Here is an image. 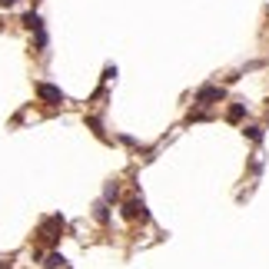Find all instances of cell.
<instances>
[{"label":"cell","mask_w":269,"mask_h":269,"mask_svg":"<svg viewBox=\"0 0 269 269\" xmlns=\"http://www.w3.org/2000/svg\"><path fill=\"white\" fill-rule=\"evenodd\" d=\"M60 233H63V216H50L43 226H40V243H57L60 239Z\"/></svg>","instance_id":"1"},{"label":"cell","mask_w":269,"mask_h":269,"mask_svg":"<svg viewBox=\"0 0 269 269\" xmlns=\"http://www.w3.org/2000/svg\"><path fill=\"white\" fill-rule=\"evenodd\" d=\"M37 96L47 103V107H60V103H67L63 90H60V87H54V83H37Z\"/></svg>","instance_id":"2"},{"label":"cell","mask_w":269,"mask_h":269,"mask_svg":"<svg viewBox=\"0 0 269 269\" xmlns=\"http://www.w3.org/2000/svg\"><path fill=\"white\" fill-rule=\"evenodd\" d=\"M226 96L223 87H199L196 90V107H213V103H219Z\"/></svg>","instance_id":"3"},{"label":"cell","mask_w":269,"mask_h":269,"mask_svg":"<svg viewBox=\"0 0 269 269\" xmlns=\"http://www.w3.org/2000/svg\"><path fill=\"white\" fill-rule=\"evenodd\" d=\"M123 216H126V219H150L143 199H126V203H123Z\"/></svg>","instance_id":"4"},{"label":"cell","mask_w":269,"mask_h":269,"mask_svg":"<svg viewBox=\"0 0 269 269\" xmlns=\"http://www.w3.org/2000/svg\"><path fill=\"white\" fill-rule=\"evenodd\" d=\"M243 116H246V107H243V103H233L230 110H226V120H230V123H239Z\"/></svg>","instance_id":"5"},{"label":"cell","mask_w":269,"mask_h":269,"mask_svg":"<svg viewBox=\"0 0 269 269\" xmlns=\"http://www.w3.org/2000/svg\"><path fill=\"white\" fill-rule=\"evenodd\" d=\"M93 216H96V223H110V210H107V199L93 206Z\"/></svg>","instance_id":"6"},{"label":"cell","mask_w":269,"mask_h":269,"mask_svg":"<svg viewBox=\"0 0 269 269\" xmlns=\"http://www.w3.org/2000/svg\"><path fill=\"white\" fill-rule=\"evenodd\" d=\"M63 263H67V259H63L60 252H50V256L43 259V266H47V269H60V266H63Z\"/></svg>","instance_id":"7"},{"label":"cell","mask_w":269,"mask_h":269,"mask_svg":"<svg viewBox=\"0 0 269 269\" xmlns=\"http://www.w3.org/2000/svg\"><path fill=\"white\" fill-rule=\"evenodd\" d=\"M23 23H27V30H40V27H43V20H40L37 14H27V17H23Z\"/></svg>","instance_id":"8"},{"label":"cell","mask_w":269,"mask_h":269,"mask_svg":"<svg viewBox=\"0 0 269 269\" xmlns=\"http://www.w3.org/2000/svg\"><path fill=\"white\" fill-rule=\"evenodd\" d=\"M116 196H120V186H116V183H107V190H103V199H107V203H113Z\"/></svg>","instance_id":"9"},{"label":"cell","mask_w":269,"mask_h":269,"mask_svg":"<svg viewBox=\"0 0 269 269\" xmlns=\"http://www.w3.org/2000/svg\"><path fill=\"white\" fill-rule=\"evenodd\" d=\"M87 126H90V130H93V133L100 136V140L107 136V133H103V126H100V120H96V116H90V120H87Z\"/></svg>","instance_id":"10"},{"label":"cell","mask_w":269,"mask_h":269,"mask_svg":"<svg viewBox=\"0 0 269 269\" xmlns=\"http://www.w3.org/2000/svg\"><path fill=\"white\" fill-rule=\"evenodd\" d=\"M243 133L250 136L252 143H259V140H263V130H259V126H246V130H243Z\"/></svg>","instance_id":"11"},{"label":"cell","mask_w":269,"mask_h":269,"mask_svg":"<svg viewBox=\"0 0 269 269\" xmlns=\"http://www.w3.org/2000/svg\"><path fill=\"white\" fill-rule=\"evenodd\" d=\"M0 3H3V7H14V3H17V0H0Z\"/></svg>","instance_id":"12"}]
</instances>
